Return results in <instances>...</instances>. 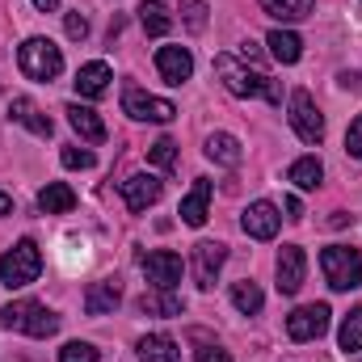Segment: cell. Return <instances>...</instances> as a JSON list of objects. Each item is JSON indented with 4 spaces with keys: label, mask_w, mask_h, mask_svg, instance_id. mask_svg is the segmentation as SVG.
Returning <instances> with one entry per match:
<instances>
[{
    "label": "cell",
    "mask_w": 362,
    "mask_h": 362,
    "mask_svg": "<svg viewBox=\"0 0 362 362\" xmlns=\"http://www.w3.org/2000/svg\"><path fill=\"white\" fill-rule=\"evenodd\" d=\"M215 72H219V81H223V89L232 93V97H266V101H282V89L274 85L266 72H257V68H245L236 55H215Z\"/></svg>",
    "instance_id": "1"
},
{
    "label": "cell",
    "mask_w": 362,
    "mask_h": 362,
    "mask_svg": "<svg viewBox=\"0 0 362 362\" xmlns=\"http://www.w3.org/2000/svg\"><path fill=\"white\" fill-rule=\"evenodd\" d=\"M0 325L8 333H25V337H51V333H59V316L47 303H38V299H13L0 312Z\"/></svg>",
    "instance_id": "2"
},
{
    "label": "cell",
    "mask_w": 362,
    "mask_h": 362,
    "mask_svg": "<svg viewBox=\"0 0 362 362\" xmlns=\"http://www.w3.org/2000/svg\"><path fill=\"white\" fill-rule=\"evenodd\" d=\"M17 64H21V72H25L30 81H38V85H51V81L64 72V55H59V47H55L51 38H25L21 51H17Z\"/></svg>",
    "instance_id": "3"
},
{
    "label": "cell",
    "mask_w": 362,
    "mask_h": 362,
    "mask_svg": "<svg viewBox=\"0 0 362 362\" xmlns=\"http://www.w3.org/2000/svg\"><path fill=\"white\" fill-rule=\"evenodd\" d=\"M38 274H42V253H38V245H34V240H17V245L0 257V282H4L8 291L30 286Z\"/></svg>",
    "instance_id": "4"
},
{
    "label": "cell",
    "mask_w": 362,
    "mask_h": 362,
    "mask_svg": "<svg viewBox=\"0 0 362 362\" xmlns=\"http://www.w3.org/2000/svg\"><path fill=\"white\" fill-rule=\"evenodd\" d=\"M320 270L333 291H354V286H362V253L350 245H329L320 253Z\"/></svg>",
    "instance_id": "5"
},
{
    "label": "cell",
    "mask_w": 362,
    "mask_h": 362,
    "mask_svg": "<svg viewBox=\"0 0 362 362\" xmlns=\"http://www.w3.org/2000/svg\"><path fill=\"white\" fill-rule=\"evenodd\" d=\"M291 127H295V135L303 144H320L325 139V118H320V110H316V101H312L308 89L291 93Z\"/></svg>",
    "instance_id": "6"
},
{
    "label": "cell",
    "mask_w": 362,
    "mask_h": 362,
    "mask_svg": "<svg viewBox=\"0 0 362 362\" xmlns=\"http://www.w3.org/2000/svg\"><path fill=\"white\" fill-rule=\"evenodd\" d=\"M122 110H127L131 118H139V122H173V118H177L173 101L148 97L139 85H127V89H122Z\"/></svg>",
    "instance_id": "7"
},
{
    "label": "cell",
    "mask_w": 362,
    "mask_h": 362,
    "mask_svg": "<svg viewBox=\"0 0 362 362\" xmlns=\"http://www.w3.org/2000/svg\"><path fill=\"white\" fill-rule=\"evenodd\" d=\"M329 303H308V308H295L286 316V337L291 341H316L325 329H329Z\"/></svg>",
    "instance_id": "8"
},
{
    "label": "cell",
    "mask_w": 362,
    "mask_h": 362,
    "mask_svg": "<svg viewBox=\"0 0 362 362\" xmlns=\"http://www.w3.org/2000/svg\"><path fill=\"white\" fill-rule=\"evenodd\" d=\"M223 262H228V249H223L219 240H198V245H194V257H189L194 282H198L202 291H211L215 278H219V270H223Z\"/></svg>",
    "instance_id": "9"
},
{
    "label": "cell",
    "mask_w": 362,
    "mask_h": 362,
    "mask_svg": "<svg viewBox=\"0 0 362 362\" xmlns=\"http://www.w3.org/2000/svg\"><path fill=\"white\" fill-rule=\"evenodd\" d=\"M139 266L148 274V282L156 291H173L181 282V257L169 249H152V253H139Z\"/></svg>",
    "instance_id": "10"
},
{
    "label": "cell",
    "mask_w": 362,
    "mask_h": 362,
    "mask_svg": "<svg viewBox=\"0 0 362 362\" xmlns=\"http://www.w3.org/2000/svg\"><path fill=\"white\" fill-rule=\"evenodd\" d=\"M274 270H278V291H282V295H299L303 274H308V253H303L299 245H282Z\"/></svg>",
    "instance_id": "11"
},
{
    "label": "cell",
    "mask_w": 362,
    "mask_h": 362,
    "mask_svg": "<svg viewBox=\"0 0 362 362\" xmlns=\"http://www.w3.org/2000/svg\"><path fill=\"white\" fill-rule=\"evenodd\" d=\"M278 223H282V215H278L274 202H249L245 215H240V228H245L253 240H274V236H278Z\"/></svg>",
    "instance_id": "12"
},
{
    "label": "cell",
    "mask_w": 362,
    "mask_h": 362,
    "mask_svg": "<svg viewBox=\"0 0 362 362\" xmlns=\"http://www.w3.org/2000/svg\"><path fill=\"white\" fill-rule=\"evenodd\" d=\"M156 68H160L165 85H185L194 76V55L185 47H160L156 51Z\"/></svg>",
    "instance_id": "13"
},
{
    "label": "cell",
    "mask_w": 362,
    "mask_h": 362,
    "mask_svg": "<svg viewBox=\"0 0 362 362\" xmlns=\"http://www.w3.org/2000/svg\"><path fill=\"white\" fill-rule=\"evenodd\" d=\"M160 177H152V173H135V177H127L122 181V198H127V206L139 215V211H148L156 198H160Z\"/></svg>",
    "instance_id": "14"
},
{
    "label": "cell",
    "mask_w": 362,
    "mask_h": 362,
    "mask_svg": "<svg viewBox=\"0 0 362 362\" xmlns=\"http://www.w3.org/2000/svg\"><path fill=\"white\" fill-rule=\"evenodd\" d=\"M206 215H211V181L194 177V189L181 198V223L185 228H202Z\"/></svg>",
    "instance_id": "15"
},
{
    "label": "cell",
    "mask_w": 362,
    "mask_h": 362,
    "mask_svg": "<svg viewBox=\"0 0 362 362\" xmlns=\"http://www.w3.org/2000/svg\"><path fill=\"white\" fill-rule=\"evenodd\" d=\"M118 303H122L118 278H101V282H93L89 291H85V312H89V316H110Z\"/></svg>",
    "instance_id": "16"
},
{
    "label": "cell",
    "mask_w": 362,
    "mask_h": 362,
    "mask_svg": "<svg viewBox=\"0 0 362 362\" xmlns=\"http://www.w3.org/2000/svg\"><path fill=\"white\" fill-rule=\"evenodd\" d=\"M64 114H68L72 131H76V135H81L85 144H101V139H105V122L97 118V110H89V105H81V101H72V105H68Z\"/></svg>",
    "instance_id": "17"
},
{
    "label": "cell",
    "mask_w": 362,
    "mask_h": 362,
    "mask_svg": "<svg viewBox=\"0 0 362 362\" xmlns=\"http://www.w3.org/2000/svg\"><path fill=\"white\" fill-rule=\"evenodd\" d=\"M215 165H223V169H236L240 160H245V152H240V139L236 135H228V131H215V135H206V148H202Z\"/></svg>",
    "instance_id": "18"
},
{
    "label": "cell",
    "mask_w": 362,
    "mask_h": 362,
    "mask_svg": "<svg viewBox=\"0 0 362 362\" xmlns=\"http://www.w3.org/2000/svg\"><path fill=\"white\" fill-rule=\"evenodd\" d=\"M8 118H13V122H21V127H30V131H34V135H42V139H51V131H55V127H51V118H42V114H38V105H34L30 97H13V101H8Z\"/></svg>",
    "instance_id": "19"
},
{
    "label": "cell",
    "mask_w": 362,
    "mask_h": 362,
    "mask_svg": "<svg viewBox=\"0 0 362 362\" xmlns=\"http://www.w3.org/2000/svg\"><path fill=\"white\" fill-rule=\"evenodd\" d=\"M76 93L81 97H105V89H110V68L101 64V59H93V64H85L81 72H76Z\"/></svg>",
    "instance_id": "20"
},
{
    "label": "cell",
    "mask_w": 362,
    "mask_h": 362,
    "mask_svg": "<svg viewBox=\"0 0 362 362\" xmlns=\"http://www.w3.org/2000/svg\"><path fill=\"white\" fill-rule=\"evenodd\" d=\"M38 206H42L47 215H68V211L76 206V194H72V185H64V181H47L42 194H38Z\"/></svg>",
    "instance_id": "21"
},
{
    "label": "cell",
    "mask_w": 362,
    "mask_h": 362,
    "mask_svg": "<svg viewBox=\"0 0 362 362\" xmlns=\"http://www.w3.org/2000/svg\"><path fill=\"white\" fill-rule=\"evenodd\" d=\"M139 362H181V350L173 337H165V333H148L144 341H139Z\"/></svg>",
    "instance_id": "22"
},
{
    "label": "cell",
    "mask_w": 362,
    "mask_h": 362,
    "mask_svg": "<svg viewBox=\"0 0 362 362\" xmlns=\"http://www.w3.org/2000/svg\"><path fill=\"white\" fill-rule=\"evenodd\" d=\"M266 47H270V55L278 64H299V55H303V38L295 30H274L266 38Z\"/></svg>",
    "instance_id": "23"
},
{
    "label": "cell",
    "mask_w": 362,
    "mask_h": 362,
    "mask_svg": "<svg viewBox=\"0 0 362 362\" xmlns=\"http://www.w3.org/2000/svg\"><path fill=\"white\" fill-rule=\"evenodd\" d=\"M286 181H295L299 189H320V181H325V165H320L316 156H299V160L286 169Z\"/></svg>",
    "instance_id": "24"
},
{
    "label": "cell",
    "mask_w": 362,
    "mask_h": 362,
    "mask_svg": "<svg viewBox=\"0 0 362 362\" xmlns=\"http://www.w3.org/2000/svg\"><path fill=\"white\" fill-rule=\"evenodd\" d=\"M139 21H144V30H148L152 38H165V34H169V25H173L169 8H165L160 0H144V4H139Z\"/></svg>",
    "instance_id": "25"
},
{
    "label": "cell",
    "mask_w": 362,
    "mask_h": 362,
    "mask_svg": "<svg viewBox=\"0 0 362 362\" xmlns=\"http://www.w3.org/2000/svg\"><path fill=\"white\" fill-rule=\"evenodd\" d=\"M139 312H148V316H181V299L173 291H152V295L139 299Z\"/></svg>",
    "instance_id": "26"
},
{
    "label": "cell",
    "mask_w": 362,
    "mask_h": 362,
    "mask_svg": "<svg viewBox=\"0 0 362 362\" xmlns=\"http://www.w3.org/2000/svg\"><path fill=\"white\" fill-rule=\"evenodd\" d=\"M337 346H341V354H358L362 350V308H354V312L341 320V329H337Z\"/></svg>",
    "instance_id": "27"
},
{
    "label": "cell",
    "mask_w": 362,
    "mask_h": 362,
    "mask_svg": "<svg viewBox=\"0 0 362 362\" xmlns=\"http://www.w3.org/2000/svg\"><path fill=\"white\" fill-rule=\"evenodd\" d=\"M262 8L278 21H303L312 13V0H262Z\"/></svg>",
    "instance_id": "28"
},
{
    "label": "cell",
    "mask_w": 362,
    "mask_h": 362,
    "mask_svg": "<svg viewBox=\"0 0 362 362\" xmlns=\"http://www.w3.org/2000/svg\"><path fill=\"white\" fill-rule=\"evenodd\" d=\"M232 303H236L245 316H257V312H262V303H266V295H262V286H257V282H236V286H232Z\"/></svg>",
    "instance_id": "29"
},
{
    "label": "cell",
    "mask_w": 362,
    "mask_h": 362,
    "mask_svg": "<svg viewBox=\"0 0 362 362\" xmlns=\"http://www.w3.org/2000/svg\"><path fill=\"white\" fill-rule=\"evenodd\" d=\"M177 8H181V21H185L189 34H202V30H206V13H211L206 0H181Z\"/></svg>",
    "instance_id": "30"
},
{
    "label": "cell",
    "mask_w": 362,
    "mask_h": 362,
    "mask_svg": "<svg viewBox=\"0 0 362 362\" xmlns=\"http://www.w3.org/2000/svg\"><path fill=\"white\" fill-rule=\"evenodd\" d=\"M148 160L156 165V169H173V160H177V144L165 135V139H156L152 148H148Z\"/></svg>",
    "instance_id": "31"
},
{
    "label": "cell",
    "mask_w": 362,
    "mask_h": 362,
    "mask_svg": "<svg viewBox=\"0 0 362 362\" xmlns=\"http://www.w3.org/2000/svg\"><path fill=\"white\" fill-rule=\"evenodd\" d=\"M59 362H97V350H93L89 341H68L59 350Z\"/></svg>",
    "instance_id": "32"
},
{
    "label": "cell",
    "mask_w": 362,
    "mask_h": 362,
    "mask_svg": "<svg viewBox=\"0 0 362 362\" xmlns=\"http://www.w3.org/2000/svg\"><path fill=\"white\" fill-rule=\"evenodd\" d=\"M68 169H93L97 165V156H93L89 148H64V156H59Z\"/></svg>",
    "instance_id": "33"
},
{
    "label": "cell",
    "mask_w": 362,
    "mask_h": 362,
    "mask_svg": "<svg viewBox=\"0 0 362 362\" xmlns=\"http://www.w3.org/2000/svg\"><path fill=\"white\" fill-rule=\"evenodd\" d=\"M64 30H68V38H72V42H81V38H89V17L76 8V13H68V17H64Z\"/></svg>",
    "instance_id": "34"
},
{
    "label": "cell",
    "mask_w": 362,
    "mask_h": 362,
    "mask_svg": "<svg viewBox=\"0 0 362 362\" xmlns=\"http://www.w3.org/2000/svg\"><path fill=\"white\" fill-rule=\"evenodd\" d=\"M346 152H350L354 160H362V114L350 122V131H346Z\"/></svg>",
    "instance_id": "35"
},
{
    "label": "cell",
    "mask_w": 362,
    "mask_h": 362,
    "mask_svg": "<svg viewBox=\"0 0 362 362\" xmlns=\"http://www.w3.org/2000/svg\"><path fill=\"white\" fill-rule=\"evenodd\" d=\"M198 362H232V358H228V350H219V346H198Z\"/></svg>",
    "instance_id": "36"
},
{
    "label": "cell",
    "mask_w": 362,
    "mask_h": 362,
    "mask_svg": "<svg viewBox=\"0 0 362 362\" xmlns=\"http://www.w3.org/2000/svg\"><path fill=\"white\" fill-rule=\"evenodd\" d=\"M337 85H341V89H350V93H358L362 89V76H358V72H341V76H337Z\"/></svg>",
    "instance_id": "37"
},
{
    "label": "cell",
    "mask_w": 362,
    "mask_h": 362,
    "mask_svg": "<svg viewBox=\"0 0 362 362\" xmlns=\"http://www.w3.org/2000/svg\"><path fill=\"white\" fill-rule=\"evenodd\" d=\"M286 215H291V219H303V202H299V198H286Z\"/></svg>",
    "instance_id": "38"
},
{
    "label": "cell",
    "mask_w": 362,
    "mask_h": 362,
    "mask_svg": "<svg viewBox=\"0 0 362 362\" xmlns=\"http://www.w3.org/2000/svg\"><path fill=\"white\" fill-rule=\"evenodd\" d=\"M350 223V215L346 211H333V219H329V228H346Z\"/></svg>",
    "instance_id": "39"
},
{
    "label": "cell",
    "mask_w": 362,
    "mask_h": 362,
    "mask_svg": "<svg viewBox=\"0 0 362 362\" xmlns=\"http://www.w3.org/2000/svg\"><path fill=\"white\" fill-rule=\"evenodd\" d=\"M34 8H38V13H55V8H59V0H34Z\"/></svg>",
    "instance_id": "40"
},
{
    "label": "cell",
    "mask_w": 362,
    "mask_h": 362,
    "mask_svg": "<svg viewBox=\"0 0 362 362\" xmlns=\"http://www.w3.org/2000/svg\"><path fill=\"white\" fill-rule=\"evenodd\" d=\"M240 55H245V59H257L262 51H257V42H245V47H240Z\"/></svg>",
    "instance_id": "41"
},
{
    "label": "cell",
    "mask_w": 362,
    "mask_h": 362,
    "mask_svg": "<svg viewBox=\"0 0 362 362\" xmlns=\"http://www.w3.org/2000/svg\"><path fill=\"white\" fill-rule=\"evenodd\" d=\"M0 215H13V198L8 194H0Z\"/></svg>",
    "instance_id": "42"
}]
</instances>
